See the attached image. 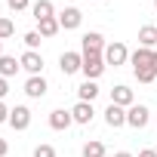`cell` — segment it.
Returning <instances> with one entry per match:
<instances>
[{
  "label": "cell",
  "instance_id": "obj_2",
  "mask_svg": "<svg viewBox=\"0 0 157 157\" xmlns=\"http://www.w3.org/2000/svg\"><path fill=\"white\" fill-rule=\"evenodd\" d=\"M102 56H105V65H114V68H120V65L129 62V49H126V43H120V40H111Z\"/></svg>",
  "mask_w": 157,
  "mask_h": 157
},
{
  "label": "cell",
  "instance_id": "obj_7",
  "mask_svg": "<svg viewBox=\"0 0 157 157\" xmlns=\"http://www.w3.org/2000/svg\"><path fill=\"white\" fill-rule=\"evenodd\" d=\"M59 68H62V74L68 77V74H77L83 68V52H62L59 56Z\"/></svg>",
  "mask_w": 157,
  "mask_h": 157
},
{
  "label": "cell",
  "instance_id": "obj_16",
  "mask_svg": "<svg viewBox=\"0 0 157 157\" xmlns=\"http://www.w3.org/2000/svg\"><path fill=\"white\" fill-rule=\"evenodd\" d=\"M102 90L96 86V80H83L80 86H77V102H93Z\"/></svg>",
  "mask_w": 157,
  "mask_h": 157
},
{
  "label": "cell",
  "instance_id": "obj_19",
  "mask_svg": "<svg viewBox=\"0 0 157 157\" xmlns=\"http://www.w3.org/2000/svg\"><path fill=\"white\" fill-rule=\"evenodd\" d=\"M108 154V148H105V142H99V139H90L86 145H83V157H105Z\"/></svg>",
  "mask_w": 157,
  "mask_h": 157
},
{
  "label": "cell",
  "instance_id": "obj_29",
  "mask_svg": "<svg viewBox=\"0 0 157 157\" xmlns=\"http://www.w3.org/2000/svg\"><path fill=\"white\" fill-rule=\"evenodd\" d=\"M0 56H3V40H0Z\"/></svg>",
  "mask_w": 157,
  "mask_h": 157
},
{
  "label": "cell",
  "instance_id": "obj_26",
  "mask_svg": "<svg viewBox=\"0 0 157 157\" xmlns=\"http://www.w3.org/2000/svg\"><path fill=\"white\" fill-rule=\"evenodd\" d=\"M139 157H157V148H142Z\"/></svg>",
  "mask_w": 157,
  "mask_h": 157
},
{
  "label": "cell",
  "instance_id": "obj_21",
  "mask_svg": "<svg viewBox=\"0 0 157 157\" xmlns=\"http://www.w3.org/2000/svg\"><path fill=\"white\" fill-rule=\"evenodd\" d=\"M6 6L13 13H25V10H31V0H6Z\"/></svg>",
  "mask_w": 157,
  "mask_h": 157
},
{
  "label": "cell",
  "instance_id": "obj_20",
  "mask_svg": "<svg viewBox=\"0 0 157 157\" xmlns=\"http://www.w3.org/2000/svg\"><path fill=\"white\" fill-rule=\"evenodd\" d=\"M13 34H16V25H13L6 16H0V40H10Z\"/></svg>",
  "mask_w": 157,
  "mask_h": 157
},
{
  "label": "cell",
  "instance_id": "obj_10",
  "mask_svg": "<svg viewBox=\"0 0 157 157\" xmlns=\"http://www.w3.org/2000/svg\"><path fill=\"white\" fill-rule=\"evenodd\" d=\"M71 123H74L71 111H65V108H56V111H49V129H56V132H65Z\"/></svg>",
  "mask_w": 157,
  "mask_h": 157
},
{
  "label": "cell",
  "instance_id": "obj_22",
  "mask_svg": "<svg viewBox=\"0 0 157 157\" xmlns=\"http://www.w3.org/2000/svg\"><path fill=\"white\" fill-rule=\"evenodd\" d=\"M40 40H43V37H40L37 31H28V34H25V46H28V49H37Z\"/></svg>",
  "mask_w": 157,
  "mask_h": 157
},
{
  "label": "cell",
  "instance_id": "obj_3",
  "mask_svg": "<svg viewBox=\"0 0 157 157\" xmlns=\"http://www.w3.org/2000/svg\"><path fill=\"white\" fill-rule=\"evenodd\" d=\"M148 120H151L148 105H139V102H136L132 108H126V126H132V129H145Z\"/></svg>",
  "mask_w": 157,
  "mask_h": 157
},
{
  "label": "cell",
  "instance_id": "obj_1",
  "mask_svg": "<svg viewBox=\"0 0 157 157\" xmlns=\"http://www.w3.org/2000/svg\"><path fill=\"white\" fill-rule=\"evenodd\" d=\"M105 56L102 52H83V77H86V80H99V77L105 74Z\"/></svg>",
  "mask_w": 157,
  "mask_h": 157
},
{
  "label": "cell",
  "instance_id": "obj_28",
  "mask_svg": "<svg viewBox=\"0 0 157 157\" xmlns=\"http://www.w3.org/2000/svg\"><path fill=\"white\" fill-rule=\"evenodd\" d=\"M114 157H136V154H129V151H117Z\"/></svg>",
  "mask_w": 157,
  "mask_h": 157
},
{
  "label": "cell",
  "instance_id": "obj_14",
  "mask_svg": "<svg viewBox=\"0 0 157 157\" xmlns=\"http://www.w3.org/2000/svg\"><path fill=\"white\" fill-rule=\"evenodd\" d=\"M31 16H34V22L52 19V16H56V6H52V0H34V3H31Z\"/></svg>",
  "mask_w": 157,
  "mask_h": 157
},
{
  "label": "cell",
  "instance_id": "obj_15",
  "mask_svg": "<svg viewBox=\"0 0 157 157\" xmlns=\"http://www.w3.org/2000/svg\"><path fill=\"white\" fill-rule=\"evenodd\" d=\"M139 46L157 49V25H142L139 28Z\"/></svg>",
  "mask_w": 157,
  "mask_h": 157
},
{
  "label": "cell",
  "instance_id": "obj_13",
  "mask_svg": "<svg viewBox=\"0 0 157 157\" xmlns=\"http://www.w3.org/2000/svg\"><path fill=\"white\" fill-rule=\"evenodd\" d=\"M105 123H108L111 129L126 126V108H120V105H108V108H105Z\"/></svg>",
  "mask_w": 157,
  "mask_h": 157
},
{
  "label": "cell",
  "instance_id": "obj_18",
  "mask_svg": "<svg viewBox=\"0 0 157 157\" xmlns=\"http://www.w3.org/2000/svg\"><path fill=\"white\" fill-rule=\"evenodd\" d=\"M62 31V25H59V19L52 16V19H43V22H37V34L40 37H56Z\"/></svg>",
  "mask_w": 157,
  "mask_h": 157
},
{
  "label": "cell",
  "instance_id": "obj_30",
  "mask_svg": "<svg viewBox=\"0 0 157 157\" xmlns=\"http://www.w3.org/2000/svg\"><path fill=\"white\" fill-rule=\"evenodd\" d=\"M154 10H157V0H154Z\"/></svg>",
  "mask_w": 157,
  "mask_h": 157
},
{
  "label": "cell",
  "instance_id": "obj_5",
  "mask_svg": "<svg viewBox=\"0 0 157 157\" xmlns=\"http://www.w3.org/2000/svg\"><path fill=\"white\" fill-rule=\"evenodd\" d=\"M10 126L13 129H28L31 126V108L28 105H16V108H10Z\"/></svg>",
  "mask_w": 157,
  "mask_h": 157
},
{
  "label": "cell",
  "instance_id": "obj_6",
  "mask_svg": "<svg viewBox=\"0 0 157 157\" xmlns=\"http://www.w3.org/2000/svg\"><path fill=\"white\" fill-rule=\"evenodd\" d=\"M56 19H59V25H62L65 31H74V28H80V22H83V13L77 10V6H65V10H62Z\"/></svg>",
  "mask_w": 157,
  "mask_h": 157
},
{
  "label": "cell",
  "instance_id": "obj_8",
  "mask_svg": "<svg viewBox=\"0 0 157 157\" xmlns=\"http://www.w3.org/2000/svg\"><path fill=\"white\" fill-rule=\"evenodd\" d=\"M46 90H49V83H46V77H43V74L28 77V80H25V96H28V99H43Z\"/></svg>",
  "mask_w": 157,
  "mask_h": 157
},
{
  "label": "cell",
  "instance_id": "obj_25",
  "mask_svg": "<svg viewBox=\"0 0 157 157\" xmlns=\"http://www.w3.org/2000/svg\"><path fill=\"white\" fill-rule=\"evenodd\" d=\"M0 123H10V108L0 102Z\"/></svg>",
  "mask_w": 157,
  "mask_h": 157
},
{
  "label": "cell",
  "instance_id": "obj_4",
  "mask_svg": "<svg viewBox=\"0 0 157 157\" xmlns=\"http://www.w3.org/2000/svg\"><path fill=\"white\" fill-rule=\"evenodd\" d=\"M19 62H22V68H25V71H28L31 77H37V74H43V56H40L37 49H25Z\"/></svg>",
  "mask_w": 157,
  "mask_h": 157
},
{
  "label": "cell",
  "instance_id": "obj_27",
  "mask_svg": "<svg viewBox=\"0 0 157 157\" xmlns=\"http://www.w3.org/2000/svg\"><path fill=\"white\" fill-rule=\"evenodd\" d=\"M6 151H10V145H6V139H0V157H6Z\"/></svg>",
  "mask_w": 157,
  "mask_h": 157
},
{
  "label": "cell",
  "instance_id": "obj_24",
  "mask_svg": "<svg viewBox=\"0 0 157 157\" xmlns=\"http://www.w3.org/2000/svg\"><path fill=\"white\" fill-rule=\"evenodd\" d=\"M6 93H10V83H6V77H0V102L6 99Z\"/></svg>",
  "mask_w": 157,
  "mask_h": 157
},
{
  "label": "cell",
  "instance_id": "obj_23",
  "mask_svg": "<svg viewBox=\"0 0 157 157\" xmlns=\"http://www.w3.org/2000/svg\"><path fill=\"white\" fill-rule=\"evenodd\" d=\"M34 157H56V148L52 145H37L34 148Z\"/></svg>",
  "mask_w": 157,
  "mask_h": 157
},
{
  "label": "cell",
  "instance_id": "obj_11",
  "mask_svg": "<svg viewBox=\"0 0 157 157\" xmlns=\"http://www.w3.org/2000/svg\"><path fill=\"white\" fill-rule=\"evenodd\" d=\"M71 117H74V123H93V117H96V108H93V102H77L74 108H71Z\"/></svg>",
  "mask_w": 157,
  "mask_h": 157
},
{
  "label": "cell",
  "instance_id": "obj_17",
  "mask_svg": "<svg viewBox=\"0 0 157 157\" xmlns=\"http://www.w3.org/2000/svg\"><path fill=\"white\" fill-rule=\"evenodd\" d=\"M19 68H22V62H19L16 56H0V77H6V80H10Z\"/></svg>",
  "mask_w": 157,
  "mask_h": 157
},
{
  "label": "cell",
  "instance_id": "obj_12",
  "mask_svg": "<svg viewBox=\"0 0 157 157\" xmlns=\"http://www.w3.org/2000/svg\"><path fill=\"white\" fill-rule=\"evenodd\" d=\"M80 46H83V52H105V37L99 34V31H90V34H83L80 37Z\"/></svg>",
  "mask_w": 157,
  "mask_h": 157
},
{
  "label": "cell",
  "instance_id": "obj_31",
  "mask_svg": "<svg viewBox=\"0 0 157 157\" xmlns=\"http://www.w3.org/2000/svg\"><path fill=\"white\" fill-rule=\"evenodd\" d=\"M154 148H157V145H154Z\"/></svg>",
  "mask_w": 157,
  "mask_h": 157
},
{
  "label": "cell",
  "instance_id": "obj_9",
  "mask_svg": "<svg viewBox=\"0 0 157 157\" xmlns=\"http://www.w3.org/2000/svg\"><path fill=\"white\" fill-rule=\"evenodd\" d=\"M111 105H120V108H132V105H136V96H132V90H129L126 83H117V86L111 90Z\"/></svg>",
  "mask_w": 157,
  "mask_h": 157
}]
</instances>
